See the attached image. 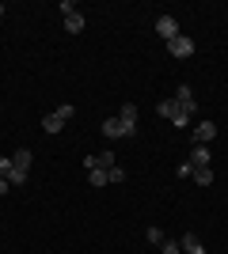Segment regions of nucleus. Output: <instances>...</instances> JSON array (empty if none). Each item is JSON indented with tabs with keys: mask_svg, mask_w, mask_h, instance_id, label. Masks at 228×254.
Segmentation results:
<instances>
[{
	"mask_svg": "<svg viewBox=\"0 0 228 254\" xmlns=\"http://www.w3.org/2000/svg\"><path fill=\"white\" fill-rule=\"evenodd\" d=\"M175 103L183 106L186 114H194V106H198V103H194V91H190V87H186V84L179 87V91H175Z\"/></svg>",
	"mask_w": 228,
	"mask_h": 254,
	"instance_id": "nucleus-8",
	"label": "nucleus"
},
{
	"mask_svg": "<svg viewBox=\"0 0 228 254\" xmlns=\"http://www.w3.org/2000/svg\"><path fill=\"white\" fill-rule=\"evenodd\" d=\"M179 247H183V251L190 254V251H194V247H202V243H198V235H194V232H186L183 239H179Z\"/></svg>",
	"mask_w": 228,
	"mask_h": 254,
	"instance_id": "nucleus-15",
	"label": "nucleus"
},
{
	"mask_svg": "<svg viewBox=\"0 0 228 254\" xmlns=\"http://www.w3.org/2000/svg\"><path fill=\"white\" fill-rule=\"evenodd\" d=\"M156 114H160V118H167V122H175V129L190 126V114H186V110H183L179 103H175V99H163V103H156Z\"/></svg>",
	"mask_w": 228,
	"mask_h": 254,
	"instance_id": "nucleus-2",
	"label": "nucleus"
},
{
	"mask_svg": "<svg viewBox=\"0 0 228 254\" xmlns=\"http://www.w3.org/2000/svg\"><path fill=\"white\" fill-rule=\"evenodd\" d=\"M107 175H110V182H126V171H122V167H110Z\"/></svg>",
	"mask_w": 228,
	"mask_h": 254,
	"instance_id": "nucleus-18",
	"label": "nucleus"
},
{
	"mask_svg": "<svg viewBox=\"0 0 228 254\" xmlns=\"http://www.w3.org/2000/svg\"><path fill=\"white\" fill-rule=\"evenodd\" d=\"M4 179H8L11 186H19V182H27V167H15V163H11V171L4 175Z\"/></svg>",
	"mask_w": 228,
	"mask_h": 254,
	"instance_id": "nucleus-13",
	"label": "nucleus"
},
{
	"mask_svg": "<svg viewBox=\"0 0 228 254\" xmlns=\"http://www.w3.org/2000/svg\"><path fill=\"white\" fill-rule=\"evenodd\" d=\"M73 114H76V106H73V103H61L54 114H46V118H42V129L54 137V133H61V129H65V122H69Z\"/></svg>",
	"mask_w": 228,
	"mask_h": 254,
	"instance_id": "nucleus-1",
	"label": "nucleus"
},
{
	"mask_svg": "<svg viewBox=\"0 0 228 254\" xmlns=\"http://www.w3.org/2000/svg\"><path fill=\"white\" fill-rule=\"evenodd\" d=\"M0 15H4V0H0Z\"/></svg>",
	"mask_w": 228,
	"mask_h": 254,
	"instance_id": "nucleus-22",
	"label": "nucleus"
},
{
	"mask_svg": "<svg viewBox=\"0 0 228 254\" xmlns=\"http://www.w3.org/2000/svg\"><path fill=\"white\" fill-rule=\"evenodd\" d=\"M190 179H194L198 186H213V167H194V171H190Z\"/></svg>",
	"mask_w": 228,
	"mask_h": 254,
	"instance_id": "nucleus-9",
	"label": "nucleus"
},
{
	"mask_svg": "<svg viewBox=\"0 0 228 254\" xmlns=\"http://www.w3.org/2000/svg\"><path fill=\"white\" fill-rule=\"evenodd\" d=\"M160 254H183L179 239H163V243H160Z\"/></svg>",
	"mask_w": 228,
	"mask_h": 254,
	"instance_id": "nucleus-16",
	"label": "nucleus"
},
{
	"mask_svg": "<svg viewBox=\"0 0 228 254\" xmlns=\"http://www.w3.org/2000/svg\"><path fill=\"white\" fill-rule=\"evenodd\" d=\"M99 133H103V137H110V140H122V137H133V133H137V126H126L122 118H107Z\"/></svg>",
	"mask_w": 228,
	"mask_h": 254,
	"instance_id": "nucleus-3",
	"label": "nucleus"
},
{
	"mask_svg": "<svg viewBox=\"0 0 228 254\" xmlns=\"http://www.w3.org/2000/svg\"><path fill=\"white\" fill-rule=\"evenodd\" d=\"M87 182H91V186H110V175H107V171H87Z\"/></svg>",
	"mask_w": 228,
	"mask_h": 254,
	"instance_id": "nucleus-12",
	"label": "nucleus"
},
{
	"mask_svg": "<svg viewBox=\"0 0 228 254\" xmlns=\"http://www.w3.org/2000/svg\"><path fill=\"white\" fill-rule=\"evenodd\" d=\"M8 171H11V156H0V179H4Z\"/></svg>",
	"mask_w": 228,
	"mask_h": 254,
	"instance_id": "nucleus-19",
	"label": "nucleus"
},
{
	"mask_svg": "<svg viewBox=\"0 0 228 254\" xmlns=\"http://www.w3.org/2000/svg\"><path fill=\"white\" fill-rule=\"evenodd\" d=\"M190 167H209L213 159H209V144H194V152H190V159H186Z\"/></svg>",
	"mask_w": 228,
	"mask_h": 254,
	"instance_id": "nucleus-7",
	"label": "nucleus"
},
{
	"mask_svg": "<svg viewBox=\"0 0 228 254\" xmlns=\"http://www.w3.org/2000/svg\"><path fill=\"white\" fill-rule=\"evenodd\" d=\"M190 254H206V247H194V251H190Z\"/></svg>",
	"mask_w": 228,
	"mask_h": 254,
	"instance_id": "nucleus-21",
	"label": "nucleus"
},
{
	"mask_svg": "<svg viewBox=\"0 0 228 254\" xmlns=\"http://www.w3.org/2000/svg\"><path fill=\"white\" fill-rule=\"evenodd\" d=\"M167 53H171V57H179V61H186V57H194V38H186V34L171 38V42H167Z\"/></svg>",
	"mask_w": 228,
	"mask_h": 254,
	"instance_id": "nucleus-4",
	"label": "nucleus"
},
{
	"mask_svg": "<svg viewBox=\"0 0 228 254\" xmlns=\"http://www.w3.org/2000/svg\"><path fill=\"white\" fill-rule=\"evenodd\" d=\"M118 118H122V122H126V126H137V103H122Z\"/></svg>",
	"mask_w": 228,
	"mask_h": 254,
	"instance_id": "nucleus-10",
	"label": "nucleus"
},
{
	"mask_svg": "<svg viewBox=\"0 0 228 254\" xmlns=\"http://www.w3.org/2000/svg\"><path fill=\"white\" fill-rule=\"evenodd\" d=\"M145 239H149V243H152V247H160V243H163V239H167V235H163V232H160V228H149V232H145Z\"/></svg>",
	"mask_w": 228,
	"mask_h": 254,
	"instance_id": "nucleus-17",
	"label": "nucleus"
},
{
	"mask_svg": "<svg viewBox=\"0 0 228 254\" xmlns=\"http://www.w3.org/2000/svg\"><path fill=\"white\" fill-rule=\"evenodd\" d=\"M11 163H15V167H27V171H31V148H19L15 156H11Z\"/></svg>",
	"mask_w": 228,
	"mask_h": 254,
	"instance_id": "nucleus-14",
	"label": "nucleus"
},
{
	"mask_svg": "<svg viewBox=\"0 0 228 254\" xmlns=\"http://www.w3.org/2000/svg\"><path fill=\"white\" fill-rule=\"evenodd\" d=\"M65 31H73V34H80V31H84V15H80V11L65 15Z\"/></svg>",
	"mask_w": 228,
	"mask_h": 254,
	"instance_id": "nucleus-11",
	"label": "nucleus"
},
{
	"mask_svg": "<svg viewBox=\"0 0 228 254\" xmlns=\"http://www.w3.org/2000/svg\"><path fill=\"white\" fill-rule=\"evenodd\" d=\"M8 190H11V182H8V179H0V197H4Z\"/></svg>",
	"mask_w": 228,
	"mask_h": 254,
	"instance_id": "nucleus-20",
	"label": "nucleus"
},
{
	"mask_svg": "<svg viewBox=\"0 0 228 254\" xmlns=\"http://www.w3.org/2000/svg\"><path fill=\"white\" fill-rule=\"evenodd\" d=\"M190 137H194V144H209V140L217 137V126L206 118V122H198V126H194V133H190Z\"/></svg>",
	"mask_w": 228,
	"mask_h": 254,
	"instance_id": "nucleus-6",
	"label": "nucleus"
},
{
	"mask_svg": "<svg viewBox=\"0 0 228 254\" xmlns=\"http://www.w3.org/2000/svg\"><path fill=\"white\" fill-rule=\"evenodd\" d=\"M156 34H160L163 42L179 38V23H175V15H160V19H156Z\"/></svg>",
	"mask_w": 228,
	"mask_h": 254,
	"instance_id": "nucleus-5",
	"label": "nucleus"
}]
</instances>
